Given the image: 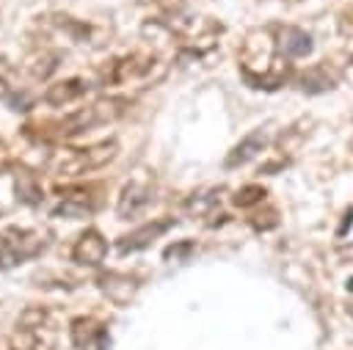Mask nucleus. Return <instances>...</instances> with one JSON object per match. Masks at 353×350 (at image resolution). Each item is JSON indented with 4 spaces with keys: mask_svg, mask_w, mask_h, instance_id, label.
I'll return each instance as SVG.
<instances>
[{
    "mask_svg": "<svg viewBox=\"0 0 353 350\" xmlns=\"http://www.w3.org/2000/svg\"><path fill=\"white\" fill-rule=\"evenodd\" d=\"M347 314H350V317H353V300H350V303H347Z\"/></svg>",
    "mask_w": 353,
    "mask_h": 350,
    "instance_id": "5701e85b",
    "label": "nucleus"
},
{
    "mask_svg": "<svg viewBox=\"0 0 353 350\" xmlns=\"http://www.w3.org/2000/svg\"><path fill=\"white\" fill-rule=\"evenodd\" d=\"M97 209V201L91 196V187H74V190H63L61 193V204L55 207L52 215H63L69 220H77V218H85Z\"/></svg>",
    "mask_w": 353,
    "mask_h": 350,
    "instance_id": "ddd939ff",
    "label": "nucleus"
},
{
    "mask_svg": "<svg viewBox=\"0 0 353 350\" xmlns=\"http://www.w3.org/2000/svg\"><path fill=\"white\" fill-rule=\"evenodd\" d=\"M176 226V220L174 218H154V220H146L143 226H138V229H132L130 234H124V237H119V243H116V248H119V254H135V251H143V248H149L157 237H163L165 231H171Z\"/></svg>",
    "mask_w": 353,
    "mask_h": 350,
    "instance_id": "0eeeda50",
    "label": "nucleus"
},
{
    "mask_svg": "<svg viewBox=\"0 0 353 350\" xmlns=\"http://www.w3.org/2000/svg\"><path fill=\"white\" fill-rule=\"evenodd\" d=\"M17 91L14 85V72L8 66V61H0V99H11Z\"/></svg>",
    "mask_w": 353,
    "mask_h": 350,
    "instance_id": "aec40b11",
    "label": "nucleus"
},
{
    "mask_svg": "<svg viewBox=\"0 0 353 350\" xmlns=\"http://www.w3.org/2000/svg\"><path fill=\"white\" fill-rule=\"evenodd\" d=\"M221 187H212V190H201V193H193L185 198L182 209L190 215V218H204V215H212L221 204Z\"/></svg>",
    "mask_w": 353,
    "mask_h": 350,
    "instance_id": "dca6fc26",
    "label": "nucleus"
},
{
    "mask_svg": "<svg viewBox=\"0 0 353 350\" xmlns=\"http://www.w3.org/2000/svg\"><path fill=\"white\" fill-rule=\"evenodd\" d=\"M295 83L309 94H323L339 83V72L328 63H314V66L303 69L301 74H295Z\"/></svg>",
    "mask_w": 353,
    "mask_h": 350,
    "instance_id": "4468645a",
    "label": "nucleus"
},
{
    "mask_svg": "<svg viewBox=\"0 0 353 350\" xmlns=\"http://www.w3.org/2000/svg\"><path fill=\"white\" fill-rule=\"evenodd\" d=\"M14 350H22V347H14Z\"/></svg>",
    "mask_w": 353,
    "mask_h": 350,
    "instance_id": "b1692460",
    "label": "nucleus"
},
{
    "mask_svg": "<svg viewBox=\"0 0 353 350\" xmlns=\"http://www.w3.org/2000/svg\"><path fill=\"white\" fill-rule=\"evenodd\" d=\"M276 41H279V50L287 61H295V58H306L312 52V36L303 30V28H295V25H276Z\"/></svg>",
    "mask_w": 353,
    "mask_h": 350,
    "instance_id": "f8f14e48",
    "label": "nucleus"
},
{
    "mask_svg": "<svg viewBox=\"0 0 353 350\" xmlns=\"http://www.w3.org/2000/svg\"><path fill=\"white\" fill-rule=\"evenodd\" d=\"M154 201V187L143 179H132L121 187V196H119V204H116V212L121 220H130L135 215H141L149 204Z\"/></svg>",
    "mask_w": 353,
    "mask_h": 350,
    "instance_id": "6e6552de",
    "label": "nucleus"
},
{
    "mask_svg": "<svg viewBox=\"0 0 353 350\" xmlns=\"http://www.w3.org/2000/svg\"><path fill=\"white\" fill-rule=\"evenodd\" d=\"M69 333H72L74 347L85 350V347H91V342L102 333V328H99V322H97V320H91V317H77V320H72Z\"/></svg>",
    "mask_w": 353,
    "mask_h": 350,
    "instance_id": "f3484780",
    "label": "nucleus"
},
{
    "mask_svg": "<svg viewBox=\"0 0 353 350\" xmlns=\"http://www.w3.org/2000/svg\"><path fill=\"white\" fill-rule=\"evenodd\" d=\"M160 8H165V11H176V8H182V3H188V0H154Z\"/></svg>",
    "mask_w": 353,
    "mask_h": 350,
    "instance_id": "4be33fe9",
    "label": "nucleus"
},
{
    "mask_svg": "<svg viewBox=\"0 0 353 350\" xmlns=\"http://www.w3.org/2000/svg\"><path fill=\"white\" fill-rule=\"evenodd\" d=\"M105 254H108V243L97 229H85L72 245V259L85 267H97L105 259Z\"/></svg>",
    "mask_w": 353,
    "mask_h": 350,
    "instance_id": "9b49d317",
    "label": "nucleus"
},
{
    "mask_svg": "<svg viewBox=\"0 0 353 350\" xmlns=\"http://www.w3.org/2000/svg\"><path fill=\"white\" fill-rule=\"evenodd\" d=\"M97 287H99V292H102L110 303H116V306H127V303L135 298L141 281H138V276L110 270V273H102V276L97 278Z\"/></svg>",
    "mask_w": 353,
    "mask_h": 350,
    "instance_id": "1a4fd4ad",
    "label": "nucleus"
},
{
    "mask_svg": "<svg viewBox=\"0 0 353 350\" xmlns=\"http://www.w3.org/2000/svg\"><path fill=\"white\" fill-rule=\"evenodd\" d=\"M47 248V234L41 229L8 226L0 231V270H11Z\"/></svg>",
    "mask_w": 353,
    "mask_h": 350,
    "instance_id": "423d86ee",
    "label": "nucleus"
},
{
    "mask_svg": "<svg viewBox=\"0 0 353 350\" xmlns=\"http://www.w3.org/2000/svg\"><path fill=\"white\" fill-rule=\"evenodd\" d=\"M251 223H254L256 229H270V226H276L279 220H276V212H273V209H268L265 215H259V212H256V215L251 218Z\"/></svg>",
    "mask_w": 353,
    "mask_h": 350,
    "instance_id": "412c9836",
    "label": "nucleus"
},
{
    "mask_svg": "<svg viewBox=\"0 0 353 350\" xmlns=\"http://www.w3.org/2000/svg\"><path fill=\"white\" fill-rule=\"evenodd\" d=\"M168 14L171 17H165L160 25L176 41L179 55L201 58V55H207L218 44V39L223 33V25L210 19V17H182L176 11H168Z\"/></svg>",
    "mask_w": 353,
    "mask_h": 350,
    "instance_id": "39448f33",
    "label": "nucleus"
},
{
    "mask_svg": "<svg viewBox=\"0 0 353 350\" xmlns=\"http://www.w3.org/2000/svg\"><path fill=\"white\" fill-rule=\"evenodd\" d=\"M240 72L251 88L273 91L290 80V61L279 50L276 28H259L243 39Z\"/></svg>",
    "mask_w": 353,
    "mask_h": 350,
    "instance_id": "f257e3e1",
    "label": "nucleus"
},
{
    "mask_svg": "<svg viewBox=\"0 0 353 350\" xmlns=\"http://www.w3.org/2000/svg\"><path fill=\"white\" fill-rule=\"evenodd\" d=\"M17 193H19V198L22 201H28V204H39L44 196H41V187H39V182H36V174H30L28 168H19L17 171Z\"/></svg>",
    "mask_w": 353,
    "mask_h": 350,
    "instance_id": "a211bd4d",
    "label": "nucleus"
},
{
    "mask_svg": "<svg viewBox=\"0 0 353 350\" xmlns=\"http://www.w3.org/2000/svg\"><path fill=\"white\" fill-rule=\"evenodd\" d=\"M127 99L124 96H105V99H97L91 105H83L61 119H52V121H44L39 127L28 124L25 132L39 138V141H63V138H74L80 132H88L94 127H102V124H110L116 121L119 116H124L127 110Z\"/></svg>",
    "mask_w": 353,
    "mask_h": 350,
    "instance_id": "f03ea898",
    "label": "nucleus"
},
{
    "mask_svg": "<svg viewBox=\"0 0 353 350\" xmlns=\"http://www.w3.org/2000/svg\"><path fill=\"white\" fill-rule=\"evenodd\" d=\"M265 196H268V190H265L262 185H245V187L234 190L232 204H234V207H240V209H251V207L262 204V201H265Z\"/></svg>",
    "mask_w": 353,
    "mask_h": 350,
    "instance_id": "6ab92c4d",
    "label": "nucleus"
},
{
    "mask_svg": "<svg viewBox=\"0 0 353 350\" xmlns=\"http://www.w3.org/2000/svg\"><path fill=\"white\" fill-rule=\"evenodd\" d=\"M265 143H268V135H265V130H254V132H248L240 143H234L232 146V152L226 154V160H223V165L226 168H237V165H245L248 160H254L262 149H265Z\"/></svg>",
    "mask_w": 353,
    "mask_h": 350,
    "instance_id": "2eb2a0df",
    "label": "nucleus"
},
{
    "mask_svg": "<svg viewBox=\"0 0 353 350\" xmlns=\"http://www.w3.org/2000/svg\"><path fill=\"white\" fill-rule=\"evenodd\" d=\"M168 63L154 52H127L110 58L94 72V85H152L160 83Z\"/></svg>",
    "mask_w": 353,
    "mask_h": 350,
    "instance_id": "7ed1b4c3",
    "label": "nucleus"
},
{
    "mask_svg": "<svg viewBox=\"0 0 353 350\" xmlns=\"http://www.w3.org/2000/svg\"><path fill=\"white\" fill-rule=\"evenodd\" d=\"M116 154H119L116 141H99L91 146H58L47 157V174L55 179H74L97 168H105Z\"/></svg>",
    "mask_w": 353,
    "mask_h": 350,
    "instance_id": "20e7f679",
    "label": "nucleus"
},
{
    "mask_svg": "<svg viewBox=\"0 0 353 350\" xmlns=\"http://www.w3.org/2000/svg\"><path fill=\"white\" fill-rule=\"evenodd\" d=\"M91 88H97V85L88 77H66V80H58V83L47 85V91H44L41 99L47 105H52V107H63V105H72L80 96H85Z\"/></svg>",
    "mask_w": 353,
    "mask_h": 350,
    "instance_id": "9d476101",
    "label": "nucleus"
}]
</instances>
